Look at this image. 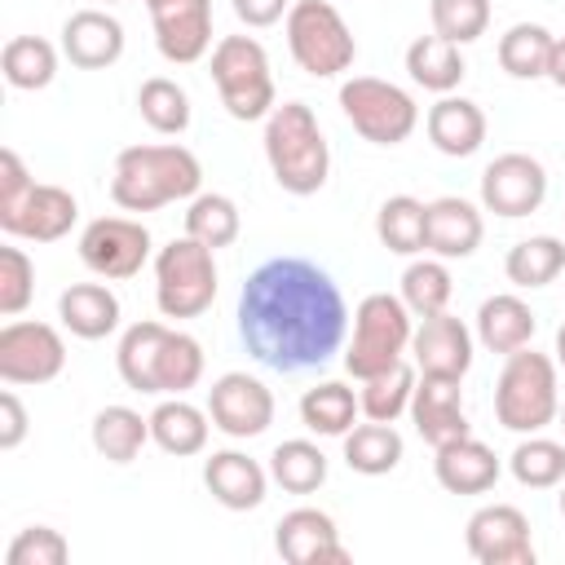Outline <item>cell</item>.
<instances>
[{"label": "cell", "mask_w": 565, "mask_h": 565, "mask_svg": "<svg viewBox=\"0 0 565 565\" xmlns=\"http://www.w3.org/2000/svg\"><path fill=\"white\" fill-rule=\"evenodd\" d=\"M349 305L335 278L305 256L256 265L238 291V340L269 371H309L340 353Z\"/></svg>", "instance_id": "1"}, {"label": "cell", "mask_w": 565, "mask_h": 565, "mask_svg": "<svg viewBox=\"0 0 565 565\" xmlns=\"http://www.w3.org/2000/svg\"><path fill=\"white\" fill-rule=\"evenodd\" d=\"M115 371L132 393L185 397L203 380V344L190 331H177L159 318H146L119 335Z\"/></svg>", "instance_id": "2"}, {"label": "cell", "mask_w": 565, "mask_h": 565, "mask_svg": "<svg viewBox=\"0 0 565 565\" xmlns=\"http://www.w3.org/2000/svg\"><path fill=\"white\" fill-rule=\"evenodd\" d=\"M203 185V163L194 150L177 141L159 146H128L115 154L110 199L124 212H159L177 199H194Z\"/></svg>", "instance_id": "3"}, {"label": "cell", "mask_w": 565, "mask_h": 565, "mask_svg": "<svg viewBox=\"0 0 565 565\" xmlns=\"http://www.w3.org/2000/svg\"><path fill=\"white\" fill-rule=\"evenodd\" d=\"M265 159H269L274 181L296 199H309L327 185L331 146L318 128V115L305 102H282V106L269 110V119H265Z\"/></svg>", "instance_id": "4"}, {"label": "cell", "mask_w": 565, "mask_h": 565, "mask_svg": "<svg viewBox=\"0 0 565 565\" xmlns=\"http://www.w3.org/2000/svg\"><path fill=\"white\" fill-rule=\"evenodd\" d=\"M561 415V380H556V358L534 353L530 344L503 358V371L494 380V419L525 437L543 433Z\"/></svg>", "instance_id": "5"}, {"label": "cell", "mask_w": 565, "mask_h": 565, "mask_svg": "<svg viewBox=\"0 0 565 565\" xmlns=\"http://www.w3.org/2000/svg\"><path fill=\"white\" fill-rule=\"evenodd\" d=\"M411 335H415V313L406 309L402 296H388V291L362 296V305L353 309V335L344 344V371L362 384V380L406 362Z\"/></svg>", "instance_id": "6"}, {"label": "cell", "mask_w": 565, "mask_h": 565, "mask_svg": "<svg viewBox=\"0 0 565 565\" xmlns=\"http://www.w3.org/2000/svg\"><path fill=\"white\" fill-rule=\"evenodd\" d=\"M207 71H212V84H216L221 106L230 110V119H238V124L269 119V110L278 106L269 53L256 35H221L212 44Z\"/></svg>", "instance_id": "7"}, {"label": "cell", "mask_w": 565, "mask_h": 565, "mask_svg": "<svg viewBox=\"0 0 565 565\" xmlns=\"http://www.w3.org/2000/svg\"><path fill=\"white\" fill-rule=\"evenodd\" d=\"M216 300V252L181 234L154 252V305L163 318H199Z\"/></svg>", "instance_id": "8"}, {"label": "cell", "mask_w": 565, "mask_h": 565, "mask_svg": "<svg viewBox=\"0 0 565 565\" xmlns=\"http://www.w3.org/2000/svg\"><path fill=\"white\" fill-rule=\"evenodd\" d=\"M282 31L291 62L313 79H335L358 62V40L331 0H296Z\"/></svg>", "instance_id": "9"}, {"label": "cell", "mask_w": 565, "mask_h": 565, "mask_svg": "<svg viewBox=\"0 0 565 565\" xmlns=\"http://www.w3.org/2000/svg\"><path fill=\"white\" fill-rule=\"evenodd\" d=\"M340 110L353 124V132L371 146H402L419 128V106L415 97L375 75H353L340 84Z\"/></svg>", "instance_id": "10"}, {"label": "cell", "mask_w": 565, "mask_h": 565, "mask_svg": "<svg viewBox=\"0 0 565 565\" xmlns=\"http://www.w3.org/2000/svg\"><path fill=\"white\" fill-rule=\"evenodd\" d=\"M66 371V340L53 322L9 318L0 327V380L4 384H49Z\"/></svg>", "instance_id": "11"}, {"label": "cell", "mask_w": 565, "mask_h": 565, "mask_svg": "<svg viewBox=\"0 0 565 565\" xmlns=\"http://www.w3.org/2000/svg\"><path fill=\"white\" fill-rule=\"evenodd\" d=\"M79 260L106 282L132 278L150 260V230L132 216H97L79 230Z\"/></svg>", "instance_id": "12"}, {"label": "cell", "mask_w": 565, "mask_h": 565, "mask_svg": "<svg viewBox=\"0 0 565 565\" xmlns=\"http://www.w3.org/2000/svg\"><path fill=\"white\" fill-rule=\"evenodd\" d=\"M463 547L477 565H534L530 516L516 503H486L463 525Z\"/></svg>", "instance_id": "13"}, {"label": "cell", "mask_w": 565, "mask_h": 565, "mask_svg": "<svg viewBox=\"0 0 565 565\" xmlns=\"http://www.w3.org/2000/svg\"><path fill=\"white\" fill-rule=\"evenodd\" d=\"M543 199H547V168L534 154L508 150L486 163V172H481V207L486 212L516 221V216L539 212Z\"/></svg>", "instance_id": "14"}, {"label": "cell", "mask_w": 565, "mask_h": 565, "mask_svg": "<svg viewBox=\"0 0 565 565\" xmlns=\"http://www.w3.org/2000/svg\"><path fill=\"white\" fill-rule=\"evenodd\" d=\"M207 415H212V428H221L234 441H247L274 424V393L265 380L247 371H225L207 388Z\"/></svg>", "instance_id": "15"}, {"label": "cell", "mask_w": 565, "mask_h": 565, "mask_svg": "<svg viewBox=\"0 0 565 565\" xmlns=\"http://www.w3.org/2000/svg\"><path fill=\"white\" fill-rule=\"evenodd\" d=\"M154 49L172 66H194L212 49V0H146Z\"/></svg>", "instance_id": "16"}, {"label": "cell", "mask_w": 565, "mask_h": 565, "mask_svg": "<svg viewBox=\"0 0 565 565\" xmlns=\"http://www.w3.org/2000/svg\"><path fill=\"white\" fill-rule=\"evenodd\" d=\"M274 547L287 565H344L349 547L340 543V525L322 508H291L274 525Z\"/></svg>", "instance_id": "17"}, {"label": "cell", "mask_w": 565, "mask_h": 565, "mask_svg": "<svg viewBox=\"0 0 565 565\" xmlns=\"http://www.w3.org/2000/svg\"><path fill=\"white\" fill-rule=\"evenodd\" d=\"M411 358L419 375H446V380H463L472 366V331L463 318L455 313H428L419 318L415 335H411Z\"/></svg>", "instance_id": "18"}, {"label": "cell", "mask_w": 565, "mask_h": 565, "mask_svg": "<svg viewBox=\"0 0 565 565\" xmlns=\"http://www.w3.org/2000/svg\"><path fill=\"white\" fill-rule=\"evenodd\" d=\"M463 380H446V375H419L415 380V397H411V424L415 433L437 450L446 441L468 437V411H463Z\"/></svg>", "instance_id": "19"}, {"label": "cell", "mask_w": 565, "mask_h": 565, "mask_svg": "<svg viewBox=\"0 0 565 565\" xmlns=\"http://www.w3.org/2000/svg\"><path fill=\"white\" fill-rule=\"evenodd\" d=\"M62 53L79 71H106L124 57V22L106 9H75L62 22Z\"/></svg>", "instance_id": "20"}, {"label": "cell", "mask_w": 565, "mask_h": 565, "mask_svg": "<svg viewBox=\"0 0 565 565\" xmlns=\"http://www.w3.org/2000/svg\"><path fill=\"white\" fill-rule=\"evenodd\" d=\"M79 221V203L71 190L62 185H49V181H35V190L22 199V207L13 216L0 221L4 234L13 238H26V243H57L71 234V225Z\"/></svg>", "instance_id": "21"}, {"label": "cell", "mask_w": 565, "mask_h": 565, "mask_svg": "<svg viewBox=\"0 0 565 565\" xmlns=\"http://www.w3.org/2000/svg\"><path fill=\"white\" fill-rule=\"evenodd\" d=\"M269 468H260L252 455L243 450H212L203 459V486L207 494L230 508V512H252L265 503V490H269Z\"/></svg>", "instance_id": "22"}, {"label": "cell", "mask_w": 565, "mask_h": 565, "mask_svg": "<svg viewBox=\"0 0 565 565\" xmlns=\"http://www.w3.org/2000/svg\"><path fill=\"white\" fill-rule=\"evenodd\" d=\"M481 234H486V221H481V207L459 199V194H441L428 203V238H424V252L441 256V260H463L481 247Z\"/></svg>", "instance_id": "23"}, {"label": "cell", "mask_w": 565, "mask_h": 565, "mask_svg": "<svg viewBox=\"0 0 565 565\" xmlns=\"http://www.w3.org/2000/svg\"><path fill=\"white\" fill-rule=\"evenodd\" d=\"M499 472H503L499 455L486 441H477L472 433L437 446V459H433V477L446 494H486L499 481Z\"/></svg>", "instance_id": "24"}, {"label": "cell", "mask_w": 565, "mask_h": 565, "mask_svg": "<svg viewBox=\"0 0 565 565\" xmlns=\"http://www.w3.org/2000/svg\"><path fill=\"white\" fill-rule=\"evenodd\" d=\"M424 128H428V141H433L441 154L468 159V154H477L481 141H486V110H481L472 97L446 93V97H437V102L428 106Z\"/></svg>", "instance_id": "25"}, {"label": "cell", "mask_w": 565, "mask_h": 565, "mask_svg": "<svg viewBox=\"0 0 565 565\" xmlns=\"http://www.w3.org/2000/svg\"><path fill=\"white\" fill-rule=\"evenodd\" d=\"M534 331H539L534 309L521 296H512V291L486 296L481 309H477V344L486 353H503L508 358V353L525 349L534 340Z\"/></svg>", "instance_id": "26"}, {"label": "cell", "mask_w": 565, "mask_h": 565, "mask_svg": "<svg viewBox=\"0 0 565 565\" xmlns=\"http://www.w3.org/2000/svg\"><path fill=\"white\" fill-rule=\"evenodd\" d=\"M57 318L79 340H106L119 327V296L106 282H71L57 296Z\"/></svg>", "instance_id": "27"}, {"label": "cell", "mask_w": 565, "mask_h": 565, "mask_svg": "<svg viewBox=\"0 0 565 565\" xmlns=\"http://www.w3.org/2000/svg\"><path fill=\"white\" fill-rule=\"evenodd\" d=\"M207 433H212V415L185 397H163L154 411H150V441L163 450V455H203L207 446Z\"/></svg>", "instance_id": "28"}, {"label": "cell", "mask_w": 565, "mask_h": 565, "mask_svg": "<svg viewBox=\"0 0 565 565\" xmlns=\"http://www.w3.org/2000/svg\"><path fill=\"white\" fill-rule=\"evenodd\" d=\"M406 75H411V84L446 97V93H455L463 84L468 66H463L459 44H450L441 35H419V40L406 44Z\"/></svg>", "instance_id": "29"}, {"label": "cell", "mask_w": 565, "mask_h": 565, "mask_svg": "<svg viewBox=\"0 0 565 565\" xmlns=\"http://www.w3.org/2000/svg\"><path fill=\"white\" fill-rule=\"evenodd\" d=\"M88 437H93V450H97L102 459H110V463H132V459L146 450V441H150V415H141V411H132V406H102V411L93 415Z\"/></svg>", "instance_id": "30"}, {"label": "cell", "mask_w": 565, "mask_h": 565, "mask_svg": "<svg viewBox=\"0 0 565 565\" xmlns=\"http://www.w3.org/2000/svg\"><path fill=\"white\" fill-rule=\"evenodd\" d=\"M358 415H362V402L340 380H322L300 393V424L318 437H344L358 424Z\"/></svg>", "instance_id": "31"}, {"label": "cell", "mask_w": 565, "mask_h": 565, "mask_svg": "<svg viewBox=\"0 0 565 565\" xmlns=\"http://www.w3.org/2000/svg\"><path fill=\"white\" fill-rule=\"evenodd\" d=\"M503 274H508L512 287H525V291L547 287V282H556L565 274V243L556 234H530V238L508 247Z\"/></svg>", "instance_id": "32"}, {"label": "cell", "mask_w": 565, "mask_h": 565, "mask_svg": "<svg viewBox=\"0 0 565 565\" xmlns=\"http://www.w3.org/2000/svg\"><path fill=\"white\" fill-rule=\"evenodd\" d=\"M375 238L393 256H419L428 238V203L415 194H393L375 212Z\"/></svg>", "instance_id": "33"}, {"label": "cell", "mask_w": 565, "mask_h": 565, "mask_svg": "<svg viewBox=\"0 0 565 565\" xmlns=\"http://www.w3.org/2000/svg\"><path fill=\"white\" fill-rule=\"evenodd\" d=\"M344 463L353 468V472H362V477H384V472H393L397 463H402V433L393 428V424H380V419H371V424H353L344 437Z\"/></svg>", "instance_id": "34"}, {"label": "cell", "mask_w": 565, "mask_h": 565, "mask_svg": "<svg viewBox=\"0 0 565 565\" xmlns=\"http://www.w3.org/2000/svg\"><path fill=\"white\" fill-rule=\"evenodd\" d=\"M552 44H556V35L543 22H512L499 35V66L512 79H547Z\"/></svg>", "instance_id": "35"}, {"label": "cell", "mask_w": 565, "mask_h": 565, "mask_svg": "<svg viewBox=\"0 0 565 565\" xmlns=\"http://www.w3.org/2000/svg\"><path fill=\"white\" fill-rule=\"evenodd\" d=\"M0 71H4V84L9 88L40 93L57 75V49L44 35H13L4 44V53H0Z\"/></svg>", "instance_id": "36"}, {"label": "cell", "mask_w": 565, "mask_h": 565, "mask_svg": "<svg viewBox=\"0 0 565 565\" xmlns=\"http://www.w3.org/2000/svg\"><path fill=\"white\" fill-rule=\"evenodd\" d=\"M269 477H274L287 494H313V490L327 481V455H322V446L309 441V437L278 441L274 455H269Z\"/></svg>", "instance_id": "37"}, {"label": "cell", "mask_w": 565, "mask_h": 565, "mask_svg": "<svg viewBox=\"0 0 565 565\" xmlns=\"http://www.w3.org/2000/svg\"><path fill=\"white\" fill-rule=\"evenodd\" d=\"M508 472L525 486V490H552L565 481V441H552L543 433H525L512 455H508Z\"/></svg>", "instance_id": "38"}, {"label": "cell", "mask_w": 565, "mask_h": 565, "mask_svg": "<svg viewBox=\"0 0 565 565\" xmlns=\"http://www.w3.org/2000/svg\"><path fill=\"white\" fill-rule=\"evenodd\" d=\"M243 230V216H238V203L230 194H216V190H199L185 207V234L199 238L203 247L221 252L238 238Z\"/></svg>", "instance_id": "39"}, {"label": "cell", "mask_w": 565, "mask_h": 565, "mask_svg": "<svg viewBox=\"0 0 565 565\" xmlns=\"http://www.w3.org/2000/svg\"><path fill=\"white\" fill-rule=\"evenodd\" d=\"M397 296L406 300V309H411L415 318H428V313H441V309L450 305L455 278H450V269H446L441 256H424V260H411V265L402 269Z\"/></svg>", "instance_id": "40"}, {"label": "cell", "mask_w": 565, "mask_h": 565, "mask_svg": "<svg viewBox=\"0 0 565 565\" xmlns=\"http://www.w3.org/2000/svg\"><path fill=\"white\" fill-rule=\"evenodd\" d=\"M137 110H141V119H146L154 132H163V137H181V132L190 128V93H185L177 79H168V75L141 79V88H137Z\"/></svg>", "instance_id": "41"}, {"label": "cell", "mask_w": 565, "mask_h": 565, "mask_svg": "<svg viewBox=\"0 0 565 565\" xmlns=\"http://www.w3.org/2000/svg\"><path fill=\"white\" fill-rule=\"evenodd\" d=\"M415 380H419V375H415V366H411V362H397V366H388V371H380V375L362 380V393H358L362 415H366V419H380V424H393L397 415H406V411H411Z\"/></svg>", "instance_id": "42"}, {"label": "cell", "mask_w": 565, "mask_h": 565, "mask_svg": "<svg viewBox=\"0 0 565 565\" xmlns=\"http://www.w3.org/2000/svg\"><path fill=\"white\" fill-rule=\"evenodd\" d=\"M428 22H433V35L463 49V44L486 35L490 0H428Z\"/></svg>", "instance_id": "43"}, {"label": "cell", "mask_w": 565, "mask_h": 565, "mask_svg": "<svg viewBox=\"0 0 565 565\" xmlns=\"http://www.w3.org/2000/svg\"><path fill=\"white\" fill-rule=\"evenodd\" d=\"M71 556V543L53 525H26L4 547V565H62Z\"/></svg>", "instance_id": "44"}, {"label": "cell", "mask_w": 565, "mask_h": 565, "mask_svg": "<svg viewBox=\"0 0 565 565\" xmlns=\"http://www.w3.org/2000/svg\"><path fill=\"white\" fill-rule=\"evenodd\" d=\"M35 296V265L22 247H0V313L18 318Z\"/></svg>", "instance_id": "45"}, {"label": "cell", "mask_w": 565, "mask_h": 565, "mask_svg": "<svg viewBox=\"0 0 565 565\" xmlns=\"http://www.w3.org/2000/svg\"><path fill=\"white\" fill-rule=\"evenodd\" d=\"M31 190H35V177L26 172L22 154L4 146V150H0V221H4V216H13Z\"/></svg>", "instance_id": "46"}, {"label": "cell", "mask_w": 565, "mask_h": 565, "mask_svg": "<svg viewBox=\"0 0 565 565\" xmlns=\"http://www.w3.org/2000/svg\"><path fill=\"white\" fill-rule=\"evenodd\" d=\"M26 406H22V397L13 393V388H4L0 393V450H18L22 441H26Z\"/></svg>", "instance_id": "47"}, {"label": "cell", "mask_w": 565, "mask_h": 565, "mask_svg": "<svg viewBox=\"0 0 565 565\" xmlns=\"http://www.w3.org/2000/svg\"><path fill=\"white\" fill-rule=\"evenodd\" d=\"M291 4L296 0H234V13L247 26H274V22H282L291 13Z\"/></svg>", "instance_id": "48"}, {"label": "cell", "mask_w": 565, "mask_h": 565, "mask_svg": "<svg viewBox=\"0 0 565 565\" xmlns=\"http://www.w3.org/2000/svg\"><path fill=\"white\" fill-rule=\"evenodd\" d=\"M547 79H552L556 88H565V35H556V44H552V62H547Z\"/></svg>", "instance_id": "49"}, {"label": "cell", "mask_w": 565, "mask_h": 565, "mask_svg": "<svg viewBox=\"0 0 565 565\" xmlns=\"http://www.w3.org/2000/svg\"><path fill=\"white\" fill-rule=\"evenodd\" d=\"M552 353H556V366L565 371V322L556 327V349H552Z\"/></svg>", "instance_id": "50"}, {"label": "cell", "mask_w": 565, "mask_h": 565, "mask_svg": "<svg viewBox=\"0 0 565 565\" xmlns=\"http://www.w3.org/2000/svg\"><path fill=\"white\" fill-rule=\"evenodd\" d=\"M556 503H561V516H565V481H561V499Z\"/></svg>", "instance_id": "51"}, {"label": "cell", "mask_w": 565, "mask_h": 565, "mask_svg": "<svg viewBox=\"0 0 565 565\" xmlns=\"http://www.w3.org/2000/svg\"><path fill=\"white\" fill-rule=\"evenodd\" d=\"M556 419H561V433H565V406H561V415H556Z\"/></svg>", "instance_id": "52"}, {"label": "cell", "mask_w": 565, "mask_h": 565, "mask_svg": "<svg viewBox=\"0 0 565 565\" xmlns=\"http://www.w3.org/2000/svg\"><path fill=\"white\" fill-rule=\"evenodd\" d=\"M106 4H115V0H106Z\"/></svg>", "instance_id": "53"}]
</instances>
